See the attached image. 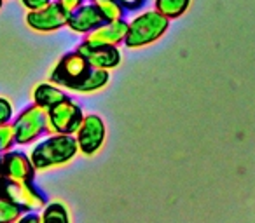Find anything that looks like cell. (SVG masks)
Segmentation results:
<instances>
[{
    "mask_svg": "<svg viewBox=\"0 0 255 223\" xmlns=\"http://www.w3.org/2000/svg\"><path fill=\"white\" fill-rule=\"evenodd\" d=\"M79 147L74 135H47L28 152L35 171H47L67 166L77 157Z\"/></svg>",
    "mask_w": 255,
    "mask_h": 223,
    "instance_id": "obj_1",
    "label": "cell"
},
{
    "mask_svg": "<svg viewBox=\"0 0 255 223\" xmlns=\"http://www.w3.org/2000/svg\"><path fill=\"white\" fill-rule=\"evenodd\" d=\"M168 28H170V19L164 18L156 9L138 12L128 21L124 46L128 49H142L166 35Z\"/></svg>",
    "mask_w": 255,
    "mask_h": 223,
    "instance_id": "obj_2",
    "label": "cell"
},
{
    "mask_svg": "<svg viewBox=\"0 0 255 223\" xmlns=\"http://www.w3.org/2000/svg\"><path fill=\"white\" fill-rule=\"evenodd\" d=\"M0 199L19 206L25 213H37L47 204V199L32 181H12L0 176Z\"/></svg>",
    "mask_w": 255,
    "mask_h": 223,
    "instance_id": "obj_3",
    "label": "cell"
},
{
    "mask_svg": "<svg viewBox=\"0 0 255 223\" xmlns=\"http://www.w3.org/2000/svg\"><path fill=\"white\" fill-rule=\"evenodd\" d=\"M89 70L91 67H89L88 60L75 49L74 53H67L54 63V67L49 72V80L74 92L75 85L88 75Z\"/></svg>",
    "mask_w": 255,
    "mask_h": 223,
    "instance_id": "obj_4",
    "label": "cell"
},
{
    "mask_svg": "<svg viewBox=\"0 0 255 223\" xmlns=\"http://www.w3.org/2000/svg\"><path fill=\"white\" fill-rule=\"evenodd\" d=\"M12 126L18 145H30L39 142L44 135H47V110L32 103L16 115Z\"/></svg>",
    "mask_w": 255,
    "mask_h": 223,
    "instance_id": "obj_5",
    "label": "cell"
},
{
    "mask_svg": "<svg viewBox=\"0 0 255 223\" xmlns=\"http://www.w3.org/2000/svg\"><path fill=\"white\" fill-rule=\"evenodd\" d=\"M84 115V110L74 99L65 98L47 110V135H75Z\"/></svg>",
    "mask_w": 255,
    "mask_h": 223,
    "instance_id": "obj_6",
    "label": "cell"
},
{
    "mask_svg": "<svg viewBox=\"0 0 255 223\" xmlns=\"http://www.w3.org/2000/svg\"><path fill=\"white\" fill-rule=\"evenodd\" d=\"M74 136L79 147V153H84L88 157L95 155L105 145V140H107L105 122H103V119L100 115L86 114Z\"/></svg>",
    "mask_w": 255,
    "mask_h": 223,
    "instance_id": "obj_7",
    "label": "cell"
},
{
    "mask_svg": "<svg viewBox=\"0 0 255 223\" xmlns=\"http://www.w3.org/2000/svg\"><path fill=\"white\" fill-rule=\"evenodd\" d=\"M68 14L56 0H53L46 7L37 9V11H26L25 23L30 30L39 33H51L56 30L67 28Z\"/></svg>",
    "mask_w": 255,
    "mask_h": 223,
    "instance_id": "obj_8",
    "label": "cell"
},
{
    "mask_svg": "<svg viewBox=\"0 0 255 223\" xmlns=\"http://www.w3.org/2000/svg\"><path fill=\"white\" fill-rule=\"evenodd\" d=\"M35 174L32 160L28 152L19 150H9L5 153H0V176L12 181H32Z\"/></svg>",
    "mask_w": 255,
    "mask_h": 223,
    "instance_id": "obj_9",
    "label": "cell"
},
{
    "mask_svg": "<svg viewBox=\"0 0 255 223\" xmlns=\"http://www.w3.org/2000/svg\"><path fill=\"white\" fill-rule=\"evenodd\" d=\"M128 32V21L117 19V21H103L100 26H96L93 32L84 35L82 42L88 46H121L124 44Z\"/></svg>",
    "mask_w": 255,
    "mask_h": 223,
    "instance_id": "obj_10",
    "label": "cell"
},
{
    "mask_svg": "<svg viewBox=\"0 0 255 223\" xmlns=\"http://www.w3.org/2000/svg\"><path fill=\"white\" fill-rule=\"evenodd\" d=\"M77 51L88 60L89 67L98 68V70H116L121 65L123 54L119 51V46H88V44L81 42Z\"/></svg>",
    "mask_w": 255,
    "mask_h": 223,
    "instance_id": "obj_11",
    "label": "cell"
},
{
    "mask_svg": "<svg viewBox=\"0 0 255 223\" xmlns=\"http://www.w3.org/2000/svg\"><path fill=\"white\" fill-rule=\"evenodd\" d=\"M103 23V18L100 14L98 7L93 2H84L81 7L72 11L68 14L67 28L72 30L74 33H81V35H88L89 32L100 26Z\"/></svg>",
    "mask_w": 255,
    "mask_h": 223,
    "instance_id": "obj_12",
    "label": "cell"
},
{
    "mask_svg": "<svg viewBox=\"0 0 255 223\" xmlns=\"http://www.w3.org/2000/svg\"><path fill=\"white\" fill-rule=\"evenodd\" d=\"M65 98H68V94L65 92L63 87L53 84V82H39L35 87L32 89V101L33 105L40 106L44 110L53 108L54 105H58L60 101H63Z\"/></svg>",
    "mask_w": 255,
    "mask_h": 223,
    "instance_id": "obj_13",
    "label": "cell"
},
{
    "mask_svg": "<svg viewBox=\"0 0 255 223\" xmlns=\"http://www.w3.org/2000/svg\"><path fill=\"white\" fill-rule=\"evenodd\" d=\"M110 82V72L109 70H98V68H91L84 78L75 85L74 92H81V94H91V92H98Z\"/></svg>",
    "mask_w": 255,
    "mask_h": 223,
    "instance_id": "obj_14",
    "label": "cell"
},
{
    "mask_svg": "<svg viewBox=\"0 0 255 223\" xmlns=\"http://www.w3.org/2000/svg\"><path fill=\"white\" fill-rule=\"evenodd\" d=\"M40 223H70L68 208L60 201L47 202L39 213Z\"/></svg>",
    "mask_w": 255,
    "mask_h": 223,
    "instance_id": "obj_15",
    "label": "cell"
},
{
    "mask_svg": "<svg viewBox=\"0 0 255 223\" xmlns=\"http://www.w3.org/2000/svg\"><path fill=\"white\" fill-rule=\"evenodd\" d=\"M191 2L192 0H154V9L171 21L187 12Z\"/></svg>",
    "mask_w": 255,
    "mask_h": 223,
    "instance_id": "obj_16",
    "label": "cell"
},
{
    "mask_svg": "<svg viewBox=\"0 0 255 223\" xmlns=\"http://www.w3.org/2000/svg\"><path fill=\"white\" fill-rule=\"evenodd\" d=\"M91 2L98 7L103 21H117V19H124L126 9H124L117 0H91Z\"/></svg>",
    "mask_w": 255,
    "mask_h": 223,
    "instance_id": "obj_17",
    "label": "cell"
},
{
    "mask_svg": "<svg viewBox=\"0 0 255 223\" xmlns=\"http://www.w3.org/2000/svg\"><path fill=\"white\" fill-rule=\"evenodd\" d=\"M23 209L9 201L0 199V223H16L23 216Z\"/></svg>",
    "mask_w": 255,
    "mask_h": 223,
    "instance_id": "obj_18",
    "label": "cell"
},
{
    "mask_svg": "<svg viewBox=\"0 0 255 223\" xmlns=\"http://www.w3.org/2000/svg\"><path fill=\"white\" fill-rule=\"evenodd\" d=\"M14 145H16V131L12 122L0 126V153H5L9 150H12Z\"/></svg>",
    "mask_w": 255,
    "mask_h": 223,
    "instance_id": "obj_19",
    "label": "cell"
},
{
    "mask_svg": "<svg viewBox=\"0 0 255 223\" xmlns=\"http://www.w3.org/2000/svg\"><path fill=\"white\" fill-rule=\"evenodd\" d=\"M12 117H14V106H12L11 99L0 96V126L12 122Z\"/></svg>",
    "mask_w": 255,
    "mask_h": 223,
    "instance_id": "obj_20",
    "label": "cell"
},
{
    "mask_svg": "<svg viewBox=\"0 0 255 223\" xmlns=\"http://www.w3.org/2000/svg\"><path fill=\"white\" fill-rule=\"evenodd\" d=\"M21 5L26 9V11H37V9L46 7L47 4H51L53 0H19Z\"/></svg>",
    "mask_w": 255,
    "mask_h": 223,
    "instance_id": "obj_21",
    "label": "cell"
},
{
    "mask_svg": "<svg viewBox=\"0 0 255 223\" xmlns=\"http://www.w3.org/2000/svg\"><path fill=\"white\" fill-rule=\"evenodd\" d=\"M58 4L61 5V7L65 9L67 12H72V11H75L77 7H81L82 4H84L86 0H56Z\"/></svg>",
    "mask_w": 255,
    "mask_h": 223,
    "instance_id": "obj_22",
    "label": "cell"
},
{
    "mask_svg": "<svg viewBox=\"0 0 255 223\" xmlns=\"http://www.w3.org/2000/svg\"><path fill=\"white\" fill-rule=\"evenodd\" d=\"M117 2H119L126 11H136V9L142 7L145 0H117Z\"/></svg>",
    "mask_w": 255,
    "mask_h": 223,
    "instance_id": "obj_23",
    "label": "cell"
},
{
    "mask_svg": "<svg viewBox=\"0 0 255 223\" xmlns=\"http://www.w3.org/2000/svg\"><path fill=\"white\" fill-rule=\"evenodd\" d=\"M16 223H40L39 213H23V216Z\"/></svg>",
    "mask_w": 255,
    "mask_h": 223,
    "instance_id": "obj_24",
    "label": "cell"
},
{
    "mask_svg": "<svg viewBox=\"0 0 255 223\" xmlns=\"http://www.w3.org/2000/svg\"><path fill=\"white\" fill-rule=\"evenodd\" d=\"M4 2L5 0H0V11H2V7H4Z\"/></svg>",
    "mask_w": 255,
    "mask_h": 223,
    "instance_id": "obj_25",
    "label": "cell"
}]
</instances>
